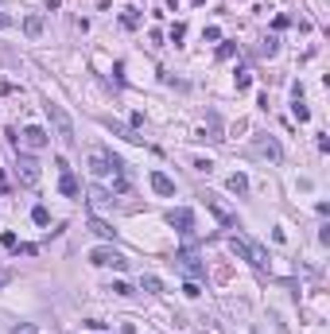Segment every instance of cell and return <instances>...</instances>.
<instances>
[{
	"label": "cell",
	"mask_w": 330,
	"mask_h": 334,
	"mask_svg": "<svg viewBox=\"0 0 330 334\" xmlns=\"http://www.w3.org/2000/svg\"><path fill=\"white\" fill-rule=\"evenodd\" d=\"M90 229H94V233H97V237H105V241H109L113 233H117V229H113V225L105 222V218H97V214H94V218H90Z\"/></svg>",
	"instance_id": "obj_14"
},
{
	"label": "cell",
	"mask_w": 330,
	"mask_h": 334,
	"mask_svg": "<svg viewBox=\"0 0 330 334\" xmlns=\"http://www.w3.org/2000/svg\"><path fill=\"white\" fill-rule=\"evenodd\" d=\"M179 261H183V264H187V272H190V276H202V264H198V261H194V257H190V253H183V257H179Z\"/></svg>",
	"instance_id": "obj_18"
},
{
	"label": "cell",
	"mask_w": 330,
	"mask_h": 334,
	"mask_svg": "<svg viewBox=\"0 0 330 334\" xmlns=\"http://www.w3.org/2000/svg\"><path fill=\"white\" fill-rule=\"evenodd\" d=\"M58 191H62L66 198H74V194H78V179H74V171H70V167H62V179H58Z\"/></svg>",
	"instance_id": "obj_11"
},
{
	"label": "cell",
	"mask_w": 330,
	"mask_h": 334,
	"mask_svg": "<svg viewBox=\"0 0 330 334\" xmlns=\"http://www.w3.org/2000/svg\"><path fill=\"white\" fill-rule=\"evenodd\" d=\"M229 249H233L237 257H245L249 264H257V268H264V264H268V253H264L257 241H249V237H237V233H233V237H229Z\"/></svg>",
	"instance_id": "obj_2"
},
{
	"label": "cell",
	"mask_w": 330,
	"mask_h": 334,
	"mask_svg": "<svg viewBox=\"0 0 330 334\" xmlns=\"http://www.w3.org/2000/svg\"><path fill=\"white\" fill-rule=\"evenodd\" d=\"M109 202H113L109 191H101V187H94V191H90V206H94V214H97V218H101V210H105Z\"/></svg>",
	"instance_id": "obj_12"
},
{
	"label": "cell",
	"mask_w": 330,
	"mask_h": 334,
	"mask_svg": "<svg viewBox=\"0 0 330 334\" xmlns=\"http://www.w3.org/2000/svg\"><path fill=\"white\" fill-rule=\"evenodd\" d=\"M4 27H12V16H8V12H0V31H4Z\"/></svg>",
	"instance_id": "obj_27"
},
{
	"label": "cell",
	"mask_w": 330,
	"mask_h": 334,
	"mask_svg": "<svg viewBox=\"0 0 330 334\" xmlns=\"http://www.w3.org/2000/svg\"><path fill=\"white\" fill-rule=\"evenodd\" d=\"M225 187H229L233 194H245V191H249V179H245V175L237 171V175H229V179H225Z\"/></svg>",
	"instance_id": "obj_15"
},
{
	"label": "cell",
	"mask_w": 330,
	"mask_h": 334,
	"mask_svg": "<svg viewBox=\"0 0 330 334\" xmlns=\"http://www.w3.org/2000/svg\"><path fill=\"white\" fill-rule=\"evenodd\" d=\"M206 206L214 210V218H218V222L225 225V229H237V214H233V210H229V206H225L221 198H206Z\"/></svg>",
	"instance_id": "obj_6"
},
{
	"label": "cell",
	"mask_w": 330,
	"mask_h": 334,
	"mask_svg": "<svg viewBox=\"0 0 330 334\" xmlns=\"http://www.w3.org/2000/svg\"><path fill=\"white\" fill-rule=\"evenodd\" d=\"M120 24H124L128 31H132V27H140V12H136V8H128V12L120 16Z\"/></svg>",
	"instance_id": "obj_17"
},
{
	"label": "cell",
	"mask_w": 330,
	"mask_h": 334,
	"mask_svg": "<svg viewBox=\"0 0 330 334\" xmlns=\"http://www.w3.org/2000/svg\"><path fill=\"white\" fill-rule=\"evenodd\" d=\"M152 191H156V194H167V198H171V194H175V183L167 179L164 171H152Z\"/></svg>",
	"instance_id": "obj_9"
},
{
	"label": "cell",
	"mask_w": 330,
	"mask_h": 334,
	"mask_svg": "<svg viewBox=\"0 0 330 334\" xmlns=\"http://www.w3.org/2000/svg\"><path fill=\"white\" fill-rule=\"evenodd\" d=\"M51 144V136L39 128V124H31V128H24V136L16 140V148H24V152H43Z\"/></svg>",
	"instance_id": "obj_4"
},
{
	"label": "cell",
	"mask_w": 330,
	"mask_h": 334,
	"mask_svg": "<svg viewBox=\"0 0 330 334\" xmlns=\"http://www.w3.org/2000/svg\"><path fill=\"white\" fill-rule=\"evenodd\" d=\"M12 334H43V331H39L35 323H20V327H16V331H12Z\"/></svg>",
	"instance_id": "obj_22"
},
{
	"label": "cell",
	"mask_w": 330,
	"mask_h": 334,
	"mask_svg": "<svg viewBox=\"0 0 330 334\" xmlns=\"http://www.w3.org/2000/svg\"><path fill=\"white\" fill-rule=\"evenodd\" d=\"M257 152H260L264 160H272V164H280V156H283V152H280V144H276L272 136H268V140H257Z\"/></svg>",
	"instance_id": "obj_10"
},
{
	"label": "cell",
	"mask_w": 330,
	"mask_h": 334,
	"mask_svg": "<svg viewBox=\"0 0 330 334\" xmlns=\"http://www.w3.org/2000/svg\"><path fill=\"white\" fill-rule=\"evenodd\" d=\"M249 82H253V74H249V70H241V74H237V90H249Z\"/></svg>",
	"instance_id": "obj_23"
},
{
	"label": "cell",
	"mask_w": 330,
	"mask_h": 334,
	"mask_svg": "<svg viewBox=\"0 0 330 334\" xmlns=\"http://www.w3.org/2000/svg\"><path fill=\"white\" fill-rule=\"evenodd\" d=\"M183 35H187V24H175V27H171V39H175V43H179V39H183Z\"/></svg>",
	"instance_id": "obj_25"
},
{
	"label": "cell",
	"mask_w": 330,
	"mask_h": 334,
	"mask_svg": "<svg viewBox=\"0 0 330 334\" xmlns=\"http://www.w3.org/2000/svg\"><path fill=\"white\" fill-rule=\"evenodd\" d=\"M31 222H35V225H47V222H51V210H47V206H35V210H31Z\"/></svg>",
	"instance_id": "obj_19"
},
{
	"label": "cell",
	"mask_w": 330,
	"mask_h": 334,
	"mask_svg": "<svg viewBox=\"0 0 330 334\" xmlns=\"http://www.w3.org/2000/svg\"><path fill=\"white\" fill-rule=\"evenodd\" d=\"M16 175H20L24 187H35V183H39V164L31 160V152H20V148H16Z\"/></svg>",
	"instance_id": "obj_3"
},
{
	"label": "cell",
	"mask_w": 330,
	"mask_h": 334,
	"mask_svg": "<svg viewBox=\"0 0 330 334\" xmlns=\"http://www.w3.org/2000/svg\"><path fill=\"white\" fill-rule=\"evenodd\" d=\"M291 109H295V120H311V109H307L299 97H295V105H291Z\"/></svg>",
	"instance_id": "obj_21"
},
{
	"label": "cell",
	"mask_w": 330,
	"mask_h": 334,
	"mask_svg": "<svg viewBox=\"0 0 330 334\" xmlns=\"http://www.w3.org/2000/svg\"><path fill=\"white\" fill-rule=\"evenodd\" d=\"M24 31H27L31 39H39V35H43V16H39V12L27 16V20H24Z\"/></svg>",
	"instance_id": "obj_13"
},
{
	"label": "cell",
	"mask_w": 330,
	"mask_h": 334,
	"mask_svg": "<svg viewBox=\"0 0 330 334\" xmlns=\"http://www.w3.org/2000/svg\"><path fill=\"white\" fill-rule=\"evenodd\" d=\"M12 276H16V272H12V268H4V264H0V287H8V284H12Z\"/></svg>",
	"instance_id": "obj_24"
},
{
	"label": "cell",
	"mask_w": 330,
	"mask_h": 334,
	"mask_svg": "<svg viewBox=\"0 0 330 334\" xmlns=\"http://www.w3.org/2000/svg\"><path fill=\"white\" fill-rule=\"evenodd\" d=\"M194 171H206V175H210V171H214V164H210V160H194Z\"/></svg>",
	"instance_id": "obj_26"
},
{
	"label": "cell",
	"mask_w": 330,
	"mask_h": 334,
	"mask_svg": "<svg viewBox=\"0 0 330 334\" xmlns=\"http://www.w3.org/2000/svg\"><path fill=\"white\" fill-rule=\"evenodd\" d=\"M167 222L175 225L179 233H190V229H194V214H190L187 206H179V210H171V214H167Z\"/></svg>",
	"instance_id": "obj_8"
},
{
	"label": "cell",
	"mask_w": 330,
	"mask_h": 334,
	"mask_svg": "<svg viewBox=\"0 0 330 334\" xmlns=\"http://www.w3.org/2000/svg\"><path fill=\"white\" fill-rule=\"evenodd\" d=\"M276 51H280V39H276V35H268V39L260 43V55H268V58H272Z\"/></svg>",
	"instance_id": "obj_20"
},
{
	"label": "cell",
	"mask_w": 330,
	"mask_h": 334,
	"mask_svg": "<svg viewBox=\"0 0 330 334\" xmlns=\"http://www.w3.org/2000/svg\"><path fill=\"white\" fill-rule=\"evenodd\" d=\"M90 264H113L117 272H124V268H128V261H124V257H120L117 249H109V245L94 249V253H90Z\"/></svg>",
	"instance_id": "obj_5"
},
{
	"label": "cell",
	"mask_w": 330,
	"mask_h": 334,
	"mask_svg": "<svg viewBox=\"0 0 330 334\" xmlns=\"http://www.w3.org/2000/svg\"><path fill=\"white\" fill-rule=\"evenodd\" d=\"M43 109H47V117H51V128H55L58 144H62V148H74V144H78V136H74V120H70V113L62 109L58 101H47Z\"/></svg>",
	"instance_id": "obj_1"
},
{
	"label": "cell",
	"mask_w": 330,
	"mask_h": 334,
	"mask_svg": "<svg viewBox=\"0 0 330 334\" xmlns=\"http://www.w3.org/2000/svg\"><path fill=\"white\" fill-rule=\"evenodd\" d=\"M140 287H144V291H152V295H160V291H164L160 276H144V280H140Z\"/></svg>",
	"instance_id": "obj_16"
},
{
	"label": "cell",
	"mask_w": 330,
	"mask_h": 334,
	"mask_svg": "<svg viewBox=\"0 0 330 334\" xmlns=\"http://www.w3.org/2000/svg\"><path fill=\"white\" fill-rule=\"evenodd\" d=\"M113 167H120V160H113V156H105V152H90V171L101 179V175H109Z\"/></svg>",
	"instance_id": "obj_7"
}]
</instances>
